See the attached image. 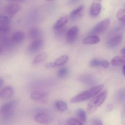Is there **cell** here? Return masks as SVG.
I'll return each mask as SVG.
<instances>
[{
	"mask_svg": "<svg viewBox=\"0 0 125 125\" xmlns=\"http://www.w3.org/2000/svg\"><path fill=\"white\" fill-rule=\"evenodd\" d=\"M108 95L107 91H103L93 98L88 104L87 111L88 114H91L96 111L98 107L104 103Z\"/></svg>",
	"mask_w": 125,
	"mask_h": 125,
	"instance_id": "3957f363",
	"label": "cell"
},
{
	"mask_svg": "<svg viewBox=\"0 0 125 125\" xmlns=\"http://www.w3.org/2000/svg\"><path fill=\"white\" fill-rule=\"evenodd\" d=\"M25 38V34L23 31H19L14 32L12 35L11 41L14 44H18L23 41Z\"/></svg>",
	"mask_w": 125,
	"mask_h": 125,
	"instance_id": "8fae6325",
	"label": "cell"
},
{
	"mask_svg": "<svg viewBox=\"0 0 125 125\" xmlns=\"http://www.w3.org/2000/svg\"><path fill=\"white\" fill-rule=\"evenodd\" d=\"M83 9V6L81 5L73 10L70 14V18L72 20H76L78 18L81 17Z\"/></svg>",
	"mask_w": 125,
	"mask_h": 125,
	"instance_id": "ac0fdd59",
	"label": "cell"
},
{
	"mask_svg": "<svg viewBox=\"0 0 125 125\" xmlns=\"http://www.w3.org/2000/svg\"><path fill=\"white\" fill-rule=\"evenodd\" d=\"M17 102L12 100L4 104L0 107V115L4 120L7 121L11 119L14 112Z\"/></svg>",
	"mask_w": 125,
	"mask_h": 125,
	"instance_id": "7a4b0ae2",
	"label": "cell"
},
{
	"mask_svg": "<svg viewBox=\"0 0 125 125\" xmlns=\"http://www.w3.org/2000/svg\"><path fill=\"white\" fill-rule=\"evenodd\" d=\"M67 125H84L78 119L70 118L67 121Z\"/></svg>",
	"mask_w": 125,
	"mask_h": 125,
	"instance_id": "83f0119b",
	"label": "cell"
},
{
	"mask_svg": "<svg viewBox=\"0 0 125 125\" xmlns=\"http://www.w3.org/2000/svg\"><path fill=\"white\" fill-rule=\"evenodd\" d=\"M125 65H123V67L122 68V72L123 73V75H125Z\"/></svg>",
	"mask_w": 125,
	"mask_h": 125,
	"instance_id": "60d3db41",
	"label": "cell"
},
{
	"mask_svg": "<svg viewBox=\"0 0 125 125\" xmlns=\"http://www.w3.org/2000/svg\"><path fill=\"white\" fill-rule=\"evenodd\" d=\"M125 9H120L118 11L117 14V17L119 20L124 22L125 21Z\"/></svg>",
	"mask_w": 125,
	"mask_h": 125,
	"instance_id": "f1b7e54d",
	"label": "cell"
},
{
	"mask_svg": "<svg viewBox=\"0 0 125 125\" xmlns=\"http://www.w3.org/2000/svg\"><path fill=\"white\" fill-rule=\"evenodd\" d=\"M125 48H123V49H122L121 50V53L123 55H125Z\"/></svg>",
	"mask_w": 125,
	"mask_h": 125,
	"instance_id": "ab89813d",
	"label": "cell"
},
{
	"mask_svg": "<svg viewBox=\"0 0 125 125\" xmlns=\"http://www.w3.org/2000/svg\"><path fill=\"white\" fill-rule=\"evenodd\" d=\"M79 32V30L78 27L75 26L72 27L67 33L66 37L67 41L69 43H72L75 42L78 38Z\"/></svg>",
	"mask_w": 125,
	"mask_h": 125,
	"instance_id": "9c48e42d",
	"label": "cell"
},
{
	"mask_svg": "<svg viewBox=\"0 0 125 125\" xmlns=\"http://www.w3.org/2000/svg\"><path fill=\"white\" fill-rule=\"evenodd\" d=\"M10 19L9 17L3 15H0V23L9 25Z\"/></svg>",
	"mask_w": 125,
	"mask_h": 125,
	"instance_id": "4dcf8cb0",
	"label": "cell"
},
{
	"mask_svg": "<svg viewBox=\"0 0 125 125\" xmlns=\"http://www.w3.org/2000/svg\"><path fill=\"white\" fill-rule=\"evenodd\" d=\"M80 0H70L68 3V4L69 5H72V4H74L76 3L77 2L80 1Z\"/></svg>",
	"mask_w": 125,
	"mask_h": 125,
	"instance_id": "d590c367",
	"label": "cell"
},
{
	"mask_svg": "<svg viewBox=\"0 0 125 125\" xmlns=\"http://www.w3.org/2000/svg\"><path fill=\"white\" fill-rule=\"evenodd\" d=\"M54 106L60 112H64L68 109L67 104L62 101L58 100L54 103Z\"/></svg>",
	"mask_w": 125,
	"mask_h": 125,
	"instance_id": "44dd1931",
	"label": "cell"
},
{
	"mask_svg": "<svg viewBox=\"0 0 125 125\" xmlns=\"http://www.w3.org/2000/svg\"></svg>",
	"mask_w": 125,
	"mask_h": 125,
	"instance_id": "7bdbcfd3",
	"label": "cell"
},
{
	"mask_svg": "<svg viewBox=\"0 0 125 125\" xmlns=\"http://www.w3.org/2000/svg\"><path fill=\"white\" fill-rule=\"evenodd\" d=\"M45 66L47 68H51L56 67L54 62H47L45 64Z\"/></svg>",
	"mask_w": 125,
	"mask_h": 125,
	"instance_id": "836d02e7",
	"label": "cell"
},
{
	"mask_svg": "<svg viewBox=\"0 0 125 125\" xmlns=\"http://www.w3.org/2000/svg\"><path fill=\"white\" fill-rule=\"evenodd\" d=\"M114 105L112 104H109L106 105V111L107 112H110L114 109Z\"/></svg>",
	"mask_w": 125,
	"mask_h": 125,
	"instance_id": "e575fe53",
	"label": "cell"
},
{
	"mask_svg": "<svg viewBox=\"0 0 125 125\" xmlns=\"http://www.w3.org/2000/svg\"><path fill=\"white\" fill-rule=\"evenodd\" d=\"M80 80L84 83L89 86L94 85L96 82L95 79L90 75H85L80 77Z\"/></svg>",
	"mask_w": 125,
	"mask_h": 125,
	"instance_id": "4fadbf2b",
	"label": "cell"
},
{
	"mask_svg": "<svg viewBox=\"0 0 125 125\" xmlns=\"http://www.w3.org/2000/svg\"><path fill=\"white\" fill-rule=\"evenodd\" d=\"M102 61L97 59H92L90 62V66L92 68L101 67V63Z\"/></svg>",
	"mask_w": 125,
	"mask_h": 125,
	"instance_id": "f546056e",
	"label": "cell"
},
{
	"mask_svg": "<svg viewBox=\"0 0 125 125\" xmlns=\"http://www.w3.org/2000/svg\"></svg>",
	"mask_w": 125,
	"mask_h": 125,
	"instance_id": "b9f144b4",
	"label": "cell"
},
{
	"mask_svg": "<svg viewBox=\"0 0 125 125\" xmlns=\"http://www.w3.org/2000/svg\"><path fill=\"white\" fill-rule=\"evenodd\" d=\"M6 34H0V45L2 47H6L9 45L10 42Z\"/></svg>",
	"mask_w": 125,
	"mask_h": 125,
	"instance_id": "cb8c5ba5",
	"label": "cell"
},
{
	"mask_svg": "<svg viewBox=\"0 0 125 125\" xmlns=\"http://www.w3.org/2000/svg\"><path fill=\"white\" fill-rule=\"evenodd\" d=\"M21 9L20 5L17 3L9 4L6 6L5 11L10 17L14 16Z\"/></svg>",
	"mask_w": 125,
	"mask_h": 125,
	"instance_id": "52a82bcc",
	"label": "cell"
},
{
	"mask_svg": "<svg viewBox=\"0 0 125 125\" xmlns=\"http://www.w3.org/2000/svg\"><path fill=\"white\" fill-rule=\"evenodd\" d=\"M103 87L104 85L101 84L92 87L90 89L84 91L74 96L70 100V102L73 103H75L89 100L99 94Z\"/></svg>",
	"mask_w": 125,
	"mask_h": 125,
	"instance_id": "6da1fadb",
	"label": "cell"
},
{
	"mask_svg": "<svg viewBox=\"0 0 125 125\" xmlns=\"http://www.w3.org/2000/svg\"><path fill=\"white\" fill-rule=\"evenodd\" d=\"M92 123V125H103L102 121L97 118L93 119Z\"/></svg>",
	"mask_w": 125,
	"mask_h": 125,
	"instance_id": "1f68e13d",
	"label": "cell"
},
{
	"mask_svg": "<svg viewBox=\"0 0 125 125\" xmlns=\"http://www.w3.org/2000/svg\"><path fill=\"white\" fill-rule=\"evenodd\" d=\"M110 20L106 19L98 23L91 31L92 34H99L103 33L106 31L109 26Z\"/></svg>",
	"mask_w": 125,
	"mask_h": 125,
	"instance_id": "5b68a950",
	"label": "cell"
},
{
	"mask_svg": "<svg viewBox=\"0 0 125 125\" xmlns=\"http://www.w3.org/2000/svg\"><path fill=\"white\" fill-rule=\"evenodd\" d=\"M34 119L38 123L43 125H49L53 121V119L50 116L48 111L44 108L37 109Z\"/></svg>",
	"mask_w": 125,
	"mask_h": 125,
	"instance_id": "277c9868",
	"label": "cell"
},
{
	"mask_svg": "<svg viewBox=\"0 0 125 125\" xmlns=\"http://www.w3.org/2000/svg\"><path fill=\"white\" fill-rule=\"evenodd\" d=\"M4 83V80L3 78L0 77V88L2 86Z\"/></svg>",
	"mask_w": 125,
	"mask_h": 125,
	"instance_id": "8d00e7d4",
	"label": "cell"
},
{
	"mask_svg": "<svg viewBox=\"0 0 125 125\" xmlns=\"http://www.w3.org/2000/svg\"><path fill=\"white\" fill-rule=\"evenodd\" d=\"M109 65V63L108 61L106 60L102 61L101 63V67L103 68L106 69L108 68Z\"/></svg>",
	"mask_w": 125,
	"mask_h": 125,
	"instance_id": "d6a6232c",
	"label": "cell"
},
{
	"mask_svg": "<svg viewBox=\"0 0 125 125\" xmlns=\"http://www.w3.org/2000/svg\"><path fill=\"white\" fill-rule=\"evenodd\" d=\"M10 30L9 25L0 23V34H6Z\"/></svg>",
	"mask_w": 125,
	"mask_h": 125,
	"instance_id": "4316f807",
	"label": "cell"
},
{
	"mask_svg": "<svg viewBox=\"0 0 125 125\" xmlns=\"http://www.w3.org/2000/svg\"><path fill=\"white\" fill-rule=\"evenodd\" d=\"M125 58L124 56H116L114 57L111 61V64L114 66H120L124 65Z\"/></svg>",
	"mask_w": 125,
	"mask_h": 125,
	"instance_id": "ffe728a7",
	"label": "cell"
},
{
	"mask_svg": "<svg viewBox=\"0 0 125 125\" xmlns=\"http://www.w3.org/2000/svg\"><path fill=\"white\" fill-rule=\"evenodd\" d=\"M42 32L41 30L36 28H33L30 29L29 32V38L32 40L38 39L41 37Z\"/></svg>",
	"mask_w": 125,
	"mask_h": 125,
	"instance_id": "9a60e30c",
	"label": "cell"
},
{
	"mask_svg": "<svg viewBox=\"0 0 125 125\" xmlns=\"http://www.w3.org/2000/svg\"><path fill=\"white\" fill-rule=\"evenodd\" d=\"M48 93L45 91L36 90L31 94V97L34 100L38 101L42 100L47 97Z\"/></svg>",
	"mask_w": 125,
	"mask_h": 125,
	"instance_id": "7c38bea8",
	"label": "cell"
},
{
	"mask_svg": "<svg viewBox=\"0 0 125 125\" xmlns=\"http://www.w3.org/2000/svg\"><path fill=\"white\" fill-rule=\"evenodd\" d=\"M69 73V69L67 68H63L58 71L57 76L59 78H63L67 76Z\"/></svg>",
	"mask_w": 125,
	"mask_h": 125,
	"instance_id": "d4e9b609",
	"label": "cell"
},
{
	"mask_svg": "<svg viewBox=\"0 0 125 125\" xmlns=\"http://www.w3.org/2000/svg\"><path fill=\"white\" fill-rule=\"evenodd\" d=\"M122 36L120 34H117L109 39L107 42V45L110 48H114L119 46L122 42Z\"/></svg>",
	"mask_w": 125,
	"mask_h": 125,
	"instance_id": "8992f818",
	"label": "cell"
},
{
	"mask_svg": "<svg viewBox=\"0 0 125 125\" xmlns=\"http://www.w3.org/2000/svg\"><path fill=\"white\" fill-rule=\"evenodd\" d=\"M68 21V18L66 16L60 18L54 25V29L55 31H56L62 28L67 23Z\"/></svg>",
	"mask_w": 125,
	"mask_h": 125,
	"instance_id": "e0dca14e",
	"label": "cell"
},
{
	"mask_svg": "<svg viewBox=\"0 0 125 125\" xmlns=\"http://www.w3.org/2000/svg\"><path fill=\"white\" fill-rule=\"evenodd\" d=\"M44 44L43 40L38 39L32 42L28 47V50L31 53H34L39 51L42 47Z\"/></svg>",
	"mask_w": 125,
	"mask_h": 125,
	"instance_id": "ba28073f",
	"label": "cell"
},
{
	"mask_svg": "<svg viewBox=\"0 0 125 125\" xmlns=\"http://www.w3.org/2000/svg\"><path fill=\"white\" fill-rule=\"evenodd\" d=\"M14 93V88L11 86L4 87L0 90V98L7 99L11 97Z\"/></svg>",
	"mask_w": 125,
	"mask_h": 125,
	"instance_id": "30bf717a",
	"label": "cell"
},
{
	"mask_svg": "<svg viewBox=\"0 0 125 125\" xmlns=\"http://www.w3.org/2000/svg\"><path fill=\"white\" fill-rule=\"evenodd\" d=\"M47 57V55L45 52H42L36 56L32 61V64L36 65L44 62Z\"/></svg>",
	"mask_w": 125,
	"mask_h": 125,
	"instance_id": "d6986e66",
	"label": "cell"
},
{
	"mask_svg": "<svg viewBox=\"0 0 125 125\" xmlns=\"http://www.w3.org/2000/svg\"><path fill=\"white\" fill-rule=\"evenodd\" d=\"M77 116L78 120L82 123H85L87 120V115L86 112L82 109H79L77 111Z\"/></svg>",
	"mask_w": 125,
	"mask_h": 125,
	"instance_id": "7402d4cb",
	"label": "cell"
},
{
	"mask_svg": "<svg viewBox=\"0 0 125 125\" xmlns=\"http://www.w3.org/2000/svg\"><path fill=\"white\" fill-rule=\"evenodd\" d=\"M101 10V6L100 3H93L90 8V15L92 17H96L100 14Z\"/></svg>",
	"mask_w": 125,
	"mask_h": 125,
	"instance_id": "2e32d148",
	"label": "cell"
},
{
	"mask_svg": "<svg viewBox=\"0 0 125 125\" xmlns=\"http://www.w3.org/2000/svg\"><path fill=\"white\" fill-rule=\"evenodd\" d=\"M69 59V57L67 55L62 56L61 57L56 59L54 63L56 67L63 65L67 62Z\"/></svg>",
	"mask_w": 125,
	"mask_h": 125,
	"instance_id": "603a6c76",
	"label": "cell"
},
{
	"mask_svg": "<svg viewBox=\"0 0 125 125\" xmlns=\"http://www.w3.org/2000/svg\"><path fill=\"white\" fill-rule=\"evenodd\" d=\"M7 0L12 1V2H22L24 0Z\"/></svg>",
	"mask_w": 125,
	"mask_h": 125,
	"instance_id": "74e56055",
	"label": "cell"
},
{
	"mask_svg": "<svg viewBox=\"0 0 125 125\" xmlns=\"http://www.w3.org/2000/svg\"><path fill=\"white\" fill-rule=\"evenodd\" d=\"M100 39L98 36L95 35L88 36L84 39L83 43L84 44H95L99 43Z\"/></svg>",
	"mask_w": 125,
	"mask_h": 125,
	"instance_id": "5bb4252c",
	"label": "cell"
},
{
	"mask_svg": "<svg viewBox=\"0 0 125 125\" xmlns=\"http://www.w3.org/2000/svg\"><path fill=\"white\" fill-rule=\"evenodd\" d=\"M116 98L117 101L122 103L125 100V91L124 90H120L116 94Z\"/></svg>",
	"mask_w": 125,
	"mask_h": 125,
	"instance_id": "484cf974",
	"label": "cell"
},
{
	"mask_svg": "<svg viewBox=\"0 0 125 125\" xmlns=\"http://www.w3.org/2000/svg\"><path fill=\"white\" fill-rule=\"evenodd\" d=\"M3 51V48L1 45H0V57L2 55Z\"/></svg>",
	"mask_w": 125,
	"mask_h": 125,
	"instance_id": "f35d334b",
	"label": "cell"
}]
</instances>
